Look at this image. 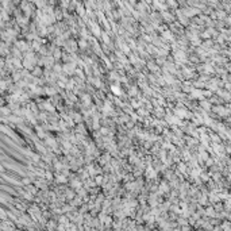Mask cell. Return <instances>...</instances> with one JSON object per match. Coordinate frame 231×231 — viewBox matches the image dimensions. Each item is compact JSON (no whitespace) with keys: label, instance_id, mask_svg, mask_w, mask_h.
<instances>
[{"label":"cell","instance_id":"cell-1","mask_svg":"<svg viewBox=\"0 0 231 231\" xmlns=\"http://www.w3.org/2000/svg\"><path fill=\"white\" fill-rule=\"evenodd\" d=\"M112 91H114V93H115V95H121V93H122L121 88H118V87H112Z\"/></svg>","mask_w":231,"mask_h":231},{"label":"cell","instance_id":"cell-3","mask_svg":"<svg viewBox=\"0 0 231 231\" xmlns=\"http://www.w3.org/2000/svg\"><path fill=\"white\" fill-rule=\"evenodd\" d=\"M96 183H97V184H100V183H101V178H100V177H97V178H96Z\"/></svg>","mask_w":231,"mask_h":231},{"label":"cell","instance_id":"cell-2","mask_svg":"<svg viewBox=\"0 0 231 231\" xmlns=\"http://www.w3.org/2000/svg\"><path fill=\"white\" fill-rule=\"evenodd\" d=\"M29 191H30L31 193H35V192H37V189H35L34 187H29Z\"/></svg>","mask_w":231,"mask_h":231}]
</instances>
